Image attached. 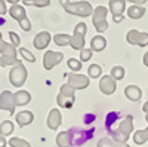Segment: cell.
<instances>
[{
	"mask_svg": "<svg viewBox=\"0 0 148 147\" xmlns=\"http://www.w3.org/2000/svg\"><path fill=\"white\" fill-rule=\"evenodd\" d=\"M0 40H3V36H2V33H0Z\"/></svg>",
	"mask_w": 148,
	"mask_h": 147,
	"instance_id": "46",
	"label": "cell"
},
{
	"mask_svg": "<svg viewBox=\"0 0 148 147\" xmlns=\"http://www.w3.org/2000/svg\"><path fill=\"white\" fill-rule=\"evenodd\" d=\"M18 52L21 54V57L24 58V59H27V61H30V63H34L36 61V57L28 51L27 48H18Z\"/></svg>",
	"mask_w": 148,
	"mask_h": 147,
	"instance_id": "33",
	"label": "cell"
},
{
	"mask_svg": "<svg viewBox=\"0 0 148 147\" xmlns=\"http://www.w3.org/2000/svg\"><path fill=\"white\" fill-rule=\"evenodd\" d=\"M145 8L144 6H139V5H132L129 9H127V17L132 18V19H141L144 15H145Z\"/></svg>",
	"mask_w": 148,
	"mask_h": 147,
	"instance_id": "22",
	"label": "cell"
},
{
	"mask_svg": "<svg viewBox=\"0 0 148 147\" xmlns=\"http://www.w3.org/2000/svg\"><path fill=\"white\" fill-rule=\"evenodd\" d=\"M15 119H16L18 126H19V128H24V126L30 125L31 122L34 120V115L30 112V110H22V112H19V113L15 116Z\"/></svg>",
	"mask_w": 148,
	"mask_h": 147,
	"instance_id": "17",
	"label": "cell"
},
{
	"mask_svg": "<svg viewBox=\"0 0 148 147\" xmlns=\"http://www.w3.org/2000/svg\"><path fill=\"white\" fill-rule=\"evenodd\" d=\"M15 100H14V94L10 91H3L0 94V110H6L10 115L15 113Z\"/></svg>",
	"mask_w": 148,
	"mask_h": 147,
	"instance_id": "12",
	"label": "cell"
},
{
	"mask_svg": "<svg viewBox=\"0 0 148 147\" xmlns=\"http://www.w3.org/2000/svg\"><path fill=\"white\" fill-rule=\"evenodd\" d=\"M125 68H123L121 66H116V67H113L111 68V77H113L114 80H121L123 77H125Z\"/></svg>",
	"mask_w": 148,
	"mask_h": 147,
	"instance_id": "29",
	"label": "cell"
},
{
	"mask_svg": "<svg viewBox=\"0 0 148 147\" xmlns=\"http://www.w3.org/2000/svg\"><path fill=\"white\" fill-rule=\"evenodd\" d=\"M59 3L70 15H77V17L86 18L93 14L92 5L89 2H86V0H80V2H76V3H71L68 0H59Z\"/></svg>",
	"mask_w": 148,
	"mask_h": 147,
	"instance_id": "1",
	"label": "cell"
},
{
	"mask_svg": "<svg viewBox=\"0 0 148 147\" xmlns=\"http://www.w3.org/2000/svg\"><path fill=\"white\" fill-rule=\"evenodd\" d=\"M113 147H129L126 143H117V141H114V146Z\"/></svg>",
	"mask_w": 148,
	"mask_h": 147,
	"instance_id": "40",
	"label": "cell"
},
{
	"mask_svg": "<svg viewBox=\"0 0 148 147\" xmlns=\"http://www.w3.org/2000/svg\"><path fill=\"white\" fill-rule=\"evenodd\" d=\"M56 144L59 147H71V140H70V135H68V131H62V132L58 134Z\"/></svg>",
	"mask_w": 148,
	"mask_h": 147,
	"instance_id": "23",
	"label": "cell"
},
{
	"mask_svg": "<svg viewBox=\"0 0 148 147\" xmlns=\"http://www.w3.org/2000/svg\"><path fill=\"white\" fill-rule=\"evenodd\" d=\"M67 66H68L74 73H77V71L82 70V61H80V59H76V58H70V59L67 61Z\"/></svg>",
	"mask_w": 148,
	"mask_h": 147,
	"instance_id": "32",
	"label": "cell"
},
{
	"mask_svg": "<svg viewBox=\"0 0 148 147\" xmlns=\"http://www.w3.org/2000/svg\"><path fill=\"white\" fill-rule=\"evenodd\" d=\"M145 120H147V122H148V113H147V115H145Z\"/></svg>",
	"mask_w": 148,
	"mask_h": 147,
	"instance_id": "45",
	"label": "cell"
},
{
	"mask_svg": "<svg viewBox=\"0 0 148 147\" xmlns=\"http://www.w3.org/2000/svg\"><path fill=\"white\" fill-rule=\"evenodd\" d=\"M126 40L130 45H136V46L145 48V46H148V33L138 31V30H130L126 34Z\"/></svg>",
	"mask_w": 148,
	"mask_h": 147,
	"instance_id": "9",
	"label": "cell"
},
{
	"mask_svg": "<svg viewBox=\"0 0 148 147\" xmlns=\"http://www.w3.org/2000/svg\"><path fill=\"white\" fill-rule=\"evenodd\" d=\"M132 131H133V116L127 115L125 119L120 122V125H119L117 129H111V131H108V134L113 137L114 141H117V143H126L129 135L132 134Z\"/></svg>",
	"mask_w": 148,
	"mask_h": 147,
	"instance_id": "2",
	"label": "cell"
},
{
	"mask_svg": "<svg viewBox=\"0 0 148 147\" xmlns=\"http://www.w3.org/2000/svg\"><path fill=\"white\" fill-rule=\"evenodd\" d=\"M71 147H74V146H71Z\"/></svg>",
	"mask_w": 148,
	"mask_h": 147,
	"instance_id": "47",
	"label": "cell"
},
{
	"mask_svg": "<svg viewBox=\"0 0 148 147\" xmlns=\"http://www.w3.org/2000/svg\"><path fill=\"white\" fill-rule=\"evenodd\" d=\"M52 40V36L49 31H40L36 34V37L33 40V45L36 49H39V51H42V49H46L49 46V43H51Z\"/></svg>",
	"mask_w": 148,
	"mask_h": 147,
	"instance_id": "14",
	"label": "cell"
},
{
	"mask_svg": "<svg viewBox=\"0 0 148 147\" xmlns=\"http://www.w3.org/2000/svg\"><path fill=\"white\" fill-rule=\"evenodd\" d=\"M99 89H101L102 94H105V95H111V94H114V92H116V89H117V83H116V80L111 77L110 75L102 76V77H101V82H99Z\"/></svg>",
	"mask_w": 148,
	"mask_h": 147,
	"instance_id": "13",
	"label": "cell"
},
{
	"mask_svg": "<svg viewBox=\"0 0 148 147\" xmlns=\"http://www.w3.org/2000/svg\"><path fill=\"white\" fill-rule=\"evenodd\" d=\"M14 132V124L10 120H5L0 124V135L2 137H8Z\"/></svg>",
	"mask_w": 148,
	"mask_h": 147,
	"instance_id": "26",
	"label": "cell"
},
{
	"mask_svg": "<svg viewBox=\"0 0 148 147\" xmlns=\"http://www.w3.org/2000/svg\"><path fill=\"white\" fill-rule=\"evenodd\" d=\"M93 134H95V128H90V129L71 128L68 131V135H70V140H71V146H74V147L83 146L84 143H88L89 140H92Z\"/></svg>",
	"mask_w": 148,
	"mask_h": 147,
	"instance_id": "4",
	"label": "cell"
},
{
	"mask_svg": "<svg viewBox=\"0 0 148 147\" xmlns=\"http://www.w3.org/2000/svg\"><path fill=\"white\" fill-rule=\"evenodd\" d=\"M114 146V140L111 138H101L98 141V147H113Z\"/></svg>",
	"mask_w": 148,
	"mask_h": 147,
	"instance_id": "36",
	"label": "cell"
},
{
	"mask_svg": "<svg viewBox=\"0 0 148 147\" xmlns=\"http://www.w3.org/2000/svg\"><path fill=\"white\" fill-rule=\"evenodd\" d=\"M148 140V128L147 129H139L133 134V141L136 144H144Z\"/></svg>",
	"mask_w": 148,
	"mask_h": 147,
	"instance_id": "27",
	"label": "cell"
},
{
	"mask_svg": "<svg viewBox=\"0 0 148 147\" xmlns=\"http://www.w3.org/2000/svg\"><path fill=\"white\" fill-rule=\"evenodd\" d=\"M6 2H9L10 5H16V3H19L21 0H6Z\"/></svg>",
	"mask_w": 148,
	"mask_h": 147,
	"instance_id": "44",
	"label": "cell"
},
{
	"mask_svg": "<svg viewBox=\"0 0 148 147\" xmlns=\"http://www.w3.org/2000/svg\"><path fill=\"white\" fill-rule=\"evenodd\" d=\"M74 91L76 89H73L68 83L62 85L61 86V91L56 97V103L59 107H64V108H71L74 101H76V97H74Z\"/></svg>",
	"mask_w": 148,
	"mask_h": 147,
	"instance_id": "8",
	"label": "cell"
},
{
	"mask_svg": "<svg viewBox=\"0 0 148 147\" xmlns=\"http://www.w3.org/2000/svg\"><path fill=\"white\" fill-rule=\"evenodd\" d=\"M0 147H6V138L0 135Z\"/></svg>",
	"mask_w": 148,
	"mask_h": 147,
	"instance_id": "41",
	"label": "cell"
},
{
	"mask_svg": "<svg viewBox=\"0 0 148 147\" xmlns=\"http://www.w3.org/2000/svg\"><path fill=\"white\" fill-rule=\"evenodd\" d=\"M9 80H10V83L14 85L15 88H21L22 85L25 83V80H27V68H25V66H24L21 61H18V63L10 68Z\"/></svg>",
	"mask_w": 148,
	"mask_h": 147,
	"instance_id": "6",
	"label": "cell"
},
{
	"mask_svg": "<svg viewBox=\"0 0 148 147\" xmlns=\"http://www.w3.org/2000/svg\"><path fill=\"white\" fill-rule=\"evenodd\" d=\"M142 110H144V112H145V115L148 113V101H147V103H145V104L142 106Z\"/></svg>",
	"mask_w": 148,
	"mask_h": 147,
	"instance_id": "43",
	"label": "cell"
},
{
	"mask_svg": "<svg viewBox=\"0 0 148 147\" xmlns=\"http://www.w3.org/2000/svg\"><path fill=\"white\" fill-rule=\"evenodd\" d=\"M61 122H62V117H61L59 110L58 108H52L51 112H49V116H47V126L55 131L61 125Z\"/></svg>",
	"mask_w": 148,
	"mask_h": 147,
	"instance_id": "18",
	"label": "cell"
},
{
	"mask_svg": "<svg viewBox=\"0 0 148 147\" xmlns=\"http://www.w3.org/2000/svg\"><path fill=\"white\" fill-rule=\"evenodd\" d=\"M0 67H6V66H15L18 63V57H16V46H14L9 42L0 40Z\"/></svg>",
	"mask_w": 148,
	"mask_h": 147,
	"instance_id": "3",
	"label": "cell"
},
{
	"mask_svg": "<svg viewBox=\"0 0 148 147\" xmlns=\"http://www.w3.org/2000/svg\"><path fill=\"white\" fill-rule=\"evenodd\" d=\"M144 66H145V67H148V51L144 54Z\"/></svg>",
	"mask_w": 148,
	"mask_h": 147,
	"instance_id": "42",
	"label": "cell"
},
{
	"mask_svg": "<svg viewBox=\"0 0 148 147\" xmlns=\"http://www.w3.org/2000/svg\"><path fill=\"white\" fill-rule=\"evenodd\" d=\"M123 19H125V15H114V17H113V22H114V24H119V22H121Z\"/></svg>",
	"mask_w": 148,
	"mask_h": 147,
	"instance_id": "38",
	"label": "cell"
},
{
	"mask_svg": "<svg viewBox=\"0 0 148 147\" xmlns=\"http://www.w3.org/2000/svg\"><path fill=\"white\" fill-rule=\"evenodd\" d=\"M105 46H107V39L104 37V36L98 34V36H95V37H92V40H90V49H92L93 52L104 51Z\"/></svg>",
	"mask_w": 148,
	"mask_h": 147,
	"instance_id": "20",
	"label": "cell"
},
{
	"mask_svg": "<svg viewBox=\"0 0 148 147\" xmlns=\"http://www.w3.org/2000/svg\"><path fill=\"white\" fill-rule=\"evenodd\" d=\"M101 73H102V68H101L99 64H92V66H89V68H88V75H89V77H93V79L99 77V76H101Z\"/></svg>",
	"mask_w": 148,
	"mask_h": 147,
	"instance_id": "31",
	"label": "cell"
},
{
	"mask_svg": "<svg viewBox=\"0 0 148 147\" xmlns=\"http://www.w3.org/2000/svg\"><path fill=\"white\" fill-rule=\"evenodd\" d=\"M86 31H88V26L84 22H79L76 27H74V33L71 36V42H70V46L76 51H82L84 48V43H86Z\"/></svg>",
	"mask_w": 148,
	"mask_h": 147,
	"instance_id": "7",
	"label": "cell"
},
{
	"mask_svg": "<svg viewBox=\"0 0 148 147\" xmlns=\"http://www.w3.org/2000/svg\"><path fill=\"white\" fill-rule=\"evenodd\" d=\"M62 59H64V54H62V52L46 51V54L43 55V67H45V70H52V68L56 67Z\"/></svg>",
	"mask_w": 148,
	"mask_h": 147,
	"instance_id": "10",
	"label": "cell"
},
{
	"mask_svg": "<svg viewBox=\"0 0 148 147\" xmlns=\"http://www.w3.org/2000/svg\"><path fill=\"white\" fill-rule=\"evenodd\" d=\"M126 9V0H110L108 2V12L111 15H123Z\"/></svg>",
	"mask_w": 148,
	"mask_h": 147,
	"instance_id": "16",
	"label": "cell"
},
{
	"mask_svg": "<svg viewBox=\"0 0 148 147\" xmlns=\"http://www.w3.org/2000/svg\"><path fill=\"white\" fill-rule=\"evenodd\" d=\"M53 42H55V45H58V46H67V45H70V42H71V36H68V34H65V33H58V34L53 36Z\"/></svg>",
	"mask_w": 148,
	"mask_h": 147,
	"instance_id": "24",
	"label": "cell"
},
{
	"mask_svg": "<svg viewBox=\"0 0 148 147\" xmlns=\"http://www.w3.org/2000/svg\"><path fill=\"white\" fill-rule=\"evenodd\" d=\"M120 117H121V115H120L119 112H111V113H108V115H107V119H105V128H107V131L113 128V125L116 124Z\"/></svg>",
	"mask_w": 148,
	"mask_h": 147,
	"instance_id": "25",
	"label": "cell"
},
{
	"mask_svg": "<svg viewBox=\"0 0 148 147\" xmlns=\"http://www.w3.org/2000/svg\"><path fill=\"white\" fill-rule=\"evenodd\" d=\"M9 15L14 18L15 21H18V24L19 22H22V21H25V19H28V17H27V10H25V8H24L22 5H19V3H16V5H12L10 8H9Z\"/></svg>",
	"mask_w": 148,
	"mask_h": 147,
	"instance_id": "15",
	"label": "cell"
},
{
	"mask_svg": "<svg viewBox=\"0 0 148 147\" xmlns=\"http://www.w3.org/2000/svg\"><path fill=\"white\" fill-rule=\"evenodd\" d=\"M25 6H36V8H46L51 5V0H22Z\"/></svg>",
	"mask_w": 148,
	"mask_h": 147,
	"instance_id": "28",
	"label": "cell"
},
{
	"mask_svg": "<svg viewBox=\"0 0 148 147\" xmlns=\"http://www.w3.org/2000/svg\"><path fill=\"white\" fill-rule=\"evenodd\" d=\"M126 2H130V3H133V5H139V6H142L147 0H126Z\"/></svg>",
	"mask_w": 148,
	"mask_h": 147,
	"instance_id": "39",
	"label": "cell"
},
{
	"mask_svg": "<svg viewBox=\"0 0 148 147\" xmlns=\"http://www.w3.org/2000/svg\"><path fill=\"white\" fill-rule=\"evenodd\" d=\"M125 95L129 98L130 101L138 103L141 100V97H142V91H141L139 86H136V85H129V86L125 88Z\"/></svg>",
	"mask_w": 148,
	"mask_h": 147,
	"instance_id": "19",
	"label": "cell"
},
{
	"mask_svg": "<svg viewBox=\"0 0 148 147\" xmlns=\"http://www.w3.org/2000/svg\"><path fill=\"white\" fill-rule=\"evenodd\" d=\"M14 100H15V106H25L31 101V95L28 91L21 89V91L14 94Z\"/></svg>",
	"mask_w": 148,
	"mask_h": 147,
	"instance_id": "21",
	"label": "cell"
},
{
	"mask_svg": "<svg viewBox=\"0 0 148 147\" xmlns=\"http://www.w3.org/2000/svg\"><path fill=\"white\" fill-rule=\"evenodd\" d=\"M92 49L90 48H83L80 51V61H89L92 58Z\"/></svg>",
	"mask_w": 148,
	"mask_h": 147,
	"instance_id": "34",
	"label": "cell"
},
{
	"mask_svg": "<svg viewBox=\"0 0 148 147\" xmlns=\"http://www.w3.org/2000/svg\"><path fill=\"white\" fill-rule=\"evenodd\" d=\"M107 14H108V8L105 6H98L93 9V14H92V24L95 30L102 34L107 28H108V22H107Z\"/></svg>",
	"mask_w": 148,
	"mask_h": 147,
	"instance_id": "5",
	"label": "cell"
},
{
	"mask_svg": "<svg viewBox=\"0 0 148 147\" xmlns=\"http://www.w3.org/2000/svg\"><path fill=\"white\" fill-rule=\"evenodd\" d=\"M9 39H10V43L14 45V46H16V48L21 45V37L15 31H9Z\"/></svg>",
	"mask_w": 148,
	"mask_h": 147,
	"instance_id": "35",
	"label": "cell"
},
{
	"mask_svg": "<svg viewBox=\"0 0 148 147\" xmlns=\"http://www.w3.org/2000/svg\"><path fill=\"white\" fill-rule=\"evenodd\" d=\"M6 12H8L6 2H5V0H0V15H6Z\"/></svg>",
	"mask_w": 148,
	"mask_h": 147,
	"instance_id": "37",
	"label": "cell"
},
{
	"mask_svg": "<svg viewBox=\"0 0 148 147\" xmlns=\"http://www.w3.org/2000/svg\"><path fill=\"white\" fill-rule=\"evenodd\" d=\"M67 77H68L67 83L73 89H84L89 86V76H83L79 73H70V75H67Z\"/></svg>",
	"mask_w": 148,
	"mask_h": 147,
	"instance_id": "11",
	"label": "cell"
},
{
	"mask_svg": "<svg viewBox=\"0 0 148 147\" xmlns=\"http://www.w3.org/2000/svg\"><path fill=\"white\" fill-rule=\"evenodd\" d=\"M9 146L10 147H31L30 143L24 138H18V137H14L9 140Z\"/></svg>",
	"mask_w": 148,
	"mask_h": 147,
	"instance_id": "30",
	"label": "cell"
}]
</instances>
